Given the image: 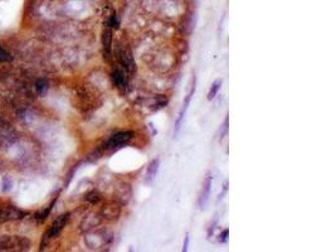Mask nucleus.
Wrapping results in <instances>:
<instances>
[{"mask_svg":"<svg viewBox=\"0 0 336 252\" xmlns=\"http://www.w3.org/2000/svg\"><path fill=\"white\" fill-rule=\"evenodd\" d=\"M30 247V242L24 237L9 236L0 241V251H25Z\"/></svg>","mask_w":336,"mask_h":252,"instance_id":"f257e3e1","label":"nucleus"},{"mask_svg":"<svg viewBox=\"0 0 336 252\" xmlns=\"http://www.w3.org/2000/svg\"><path fill=\"white\" fill-rule=\"evenodd\" d=\"M132 137V132H118V134L113 135L105 145V149H117L121 148L122 145L126 144L130 139Z\"/></svg>","mask_w":336,"mask_h":252,"instance_id":"f03ea898","label":"nucleus"},{"mask_svg":"<svg viewBox=\"0 0 336 252\" xmlns=\"http://www.w3.org/2000/svg\"><path fill=\"white\" fill-rule=\"evenodd\" d=\"M24 213L14 207H6V208L0 209V223L8 222V221H15L23 218Z\"/></svg>","mask_w":336,"mask_h":252,"instance_id":"7ed1b4c3","label":"nucleus"},{"mask_svg":"<svg viewBox=\"0 0 336 252\" xmlns=\"http://www.w3.org/2000/svg\"><path fill=\"white\" fill-rule=\"evenodd\" d=\"M67 220H68V215H63V216H61V217L57 218V220L53 222V225H52V227L49 228L48 232H47L46 239L51 240V239H53V237H56L57 235H58L59 232L63 230V227H65L66 223H67Z\"/></svg>","mask_w":336,"mask_h":252,"instance_id":"20e7f679","label":"nucleus"},{"mask_svg":"<svg viewBox=\"0 0 336 252\" xmlns=\"http://www.w3.org/2000/svg\"><path fill=\"white\" fill-rule=\"evenodd\" d=\"M210 191H212V175L208 174L207 177H205L204 183H203L202 192H200V197H199L200 208H204V206L207 204L208 199H209V196H210Z\"/></svg>","mask_w":336,"mask_h":252,"instance_id":"39448f33","label":"nucleus"},{"mask_svg":"<svg viewBox=\"0 0 336 252\" xmlns=\"http://www.w3.org/2000/svg\"><path fill=\"white\" fill-rule=\"evenodd\" d=\"M194 92H195V80H194V83H193V86H191L190 92H189V95H188V96H186V100H185V101H184L183 109H181L180 114H179V119H177V121H176V132L179 131V129H180L181 123H183V120H184V116H185V113H186V110H188V108H189V104H190V101H191V97H193Z\"/></svg>","mask_w":336,"mask_h":252,"instance_id":"423d86ee","label":"nucleus"},{"mask_svg":"<svg viewBox=\"0 0 336 252\" xmlns=\"http://www.w3.org/2000/svg\"><path fill=\"white\" fill-rule=\"evenodd\" d=\"M111 40H112V32H111V24L108 23L103 32V48H105L106 57H108L111 51Z\"/></svg>","mask_w":336,"mask_h":252,"instance_id":"0eeeda50","label":"nucleus"},{"mask_svg":"<svg viewBox=\"0 0 336 252\" xmlns=\"http://www.w3.org/2000/svg\"><path fill=\"white\" fill-rule=\"evenodd\" d=\"M159 165H160L159 159H156V160H154L153 163L150 164V166H149V170H148V175H146V182H148V183L153 182L154 178H155V175H156V173H158V169H159Z\"/></svg>","mask_w":336,"mask_h":252,"instance_id":"6e6552de","label":"nucleus"},{"mask_svg":"<svg viewBox=\"0 0 336 252\" xmlns=\"http://www.w3.org/2000/svg\"><path fill=\"white\" fill-rule=\"evenodd\" d=\"M221 86H222V80H217L214 83H213L212 89H210L209 94H208V99L209 100H213L215 96H217V94H218V91L221 90Z\"/></svg>","mask_w":336,"mask_h":252,"instance_id":"1a4fd4ad","label":"nucleus"},{"mask_svg":"<svg viewBox=\"0 0 336 252\" xmlns=\"http://www.w3.org/2000/svg\"><path fill=\"white\" fill-rule=\"evenodd\" d=\"M10 59V56H9L8 52L3 48V47H0V63H3V62L9 61Z\"/></svg>","mask_w":336,"mask_h":252,"instance_id":"9d476101","label":"nucleus"},{"mask_svg":"<svg viewBox=\"0 0 336 252\" xmlns=\"http://www.w3.org/2000/svg\"><path fill=\"white\" fill-rule=\"evenodd\" d=\"M188 246H189V236H186L185 237V241H184L183 251H188Z\"/></svg>","mask_w":336,"mask_h":252,"instance_id":"9b49d317","label":"nucleus"}]
</instances>
